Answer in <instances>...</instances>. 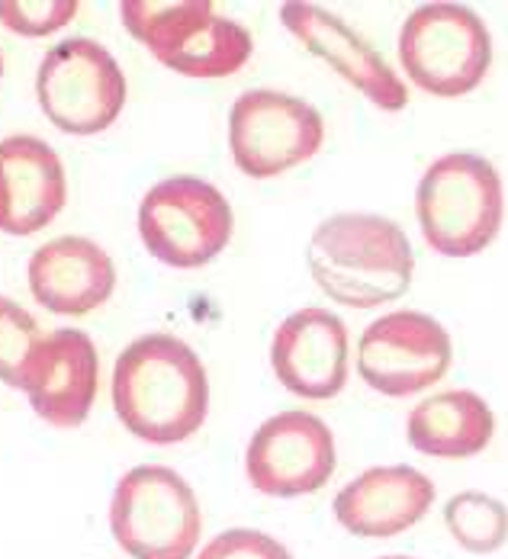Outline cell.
<instances>
[{"label":"cell","instance_id":"cell-5","mask_svg":"<svg viewBox=\"0 0 508 559\" xmlns=\"http://www.w3.org/2000/svg\"><path fill=\"white\" fill-rule=\"evenodd\" d=\"M399 64L422 94L453 100L473 94L493 68V33L463 3H422L399 29Z\"/></svg>","mask_w":508,"mask_h":559},{"label":"cell","instance_id":"cell-16","mask_svg":"<svg viewBox=\"0 0 508 559\" xmlns=\"http://www.w3.org/2000/svg\"><path fill=\"white\" fill-rule=\"evenodd\" d=\"M26 277L43 309L74 319L101 309L116 289L114 258L84 235H61L36 248Z\"/></svg>","mask_w":508,"mask_h":559},{"label":"cell","instance_id":"cell-19","mask_svg":"<svg viewBox=\"0 0 508 559\" xmlns=\"http://www.w3.org/2000/svg\"><path fill=\"white\" fill-rule=\"evenodd\" d=\"M445 527L453 544L473 557H489L508 544V508L506 502L486 492H457L445 504Z\"/></svg>","mask_w":508,"mask_h":559},{"label":"cell","instance_id":"cell-1","mask_svg":"<svg viewBox=\"0 0 508 559\" xmlns=\"http://www.w3.org/2000/svg\"><path fill=\"white\" fill-rule=\"evenodd\" d=\"M114 408L145 444H180L210 415V377L200 354L168 332L135 337L114 367Z\"/></svg>","mask_w":508,"mask_h":559},{"label":"cell","instance_id":"cell-13","mask_svg":"<svg viewBox=\"0 0 508 559\" xmlns=\"http://www.w3.org/2000/svg\"><path fill=\"white\" fill-rule=\"evenodd\" d=\"M271 367L281 386L309 402H329L347 386V325L332 309L290 312L271 337Z\"/></svg>","mask_w":508,"mask_h":559},{"label":"cell","instance_id":"cell-10","mask_svg":"<svg viewBox=\"0 0 508 559\" xmlns=\"http://www.w3.org/2000/svg\"><path fill=\"white\" fill-rule=\"evenodd\" d=\"M451 332L428 312L395 309L374 319L357 344V373L387 399H409L448 377Z\"/></svg>","mask_w":508,"mask_h":559},{"label":"cell","instance_id":"cell-20","mask_svg":"<svg viewBox=\"0 0 508 559\" xmlns=\"http://www.w3.org/2000/svg\"><path fill=\"white\" fill-rule=\"evenodd\" d=\"M43 332L36 319L20 302L0 296V383H7L10 390H23V377Z\"/></svg>","mask_w":508,"mask_h":559},{"label":"cell","instance_id":"cell-3","mask_svg":"<svg viewBox=\"0 0 508 559\" xmlns=\"http://www.w3.org/2000/svg\"><path fill=\"white\" fill-rule=\"evenodd\" d=\"M415 216L432 251L441 258H476L503 231V174L476 152L441 155L418 180Z\"/></svg>","mask_w":508,"mask_h":559},{"label":"cell","instance_id":"cell-7","mask_svg":"<svg viewBox=\"0 0 508 559\" xmlns=\"http://www.w3.org/2000/svg\"><path fill=\"white\" fill-rule=\"evenodd\" d=\"M235 213L220 187L200 177H168L139 203V235L152 258L177 271L216 261L232 241Z\"/></svg>","mask_w":508,"mask_h":559},{"label":"cell","instance_id":"cell-24","mask_svg":"<svg viewBox=\"0 0 508 559\" xmlns=\"http://www.w3.org/2000/svg\"><path fill=\"white\" fill-rule=\"evenodd\" d=\"M380 559H415V557H380Z\"/></svg>","mask_w":508,"mask_h":559},{"label":"cell","instance_id":"cell-12","mask_svg":"<svg viewBox=\"0 0 508 559\" xmlns=\"http://www.w3.org/2000/svg\"><path fill=\"white\" fill-rule=\"evenodd\" d=\"M281 23L309 56L329 64L341 81L361 91V97H367L377 110L402 112L409 107V87L402 74L339 13L319 3L286 0L281 3Z\"/></svg>","mask_w":508,"mask_h":559},{"label":"cell","instance_id":"cell-8","mask_svg":"<svg viewBox=\"0 0 508 559\" xmlns=\"http://www.w3.org/2000/svg\"><path fill=\"white\" fill-rule=\"evenodd\" d=\"M326 145V119L309 100L258 87L228 110V152L251 180H271L306 165Z\"/></svg>","mask_w":508,"mask_h":559},{"label":"cell","instance_id":"cell-15","mask_svg":"<svg viewBox=\"0 0 508 559\" xmlns=\"http://www.w3.org/2000/svg\"><path fill=\"white\" fill-rule=\"evenodd\" d=\"M435 483L405 463L370 466L335 496V521L354 537L387 540L415 527L435 504Z\"/></svg>","mask_w":508,"mask_h":559},{"label":"cell","instance_id":"cell-6","mask_svg":"<svg viewBox=\"0 0 508 559\" xmlns=\"http://www.w3.org/2000/svg\"><path fill=\"white\" fill-rule=\"evenodd\" d=\"M110 531L132 559H190L203 534V508L177 469L142 463L116 483Z\"/></svg>","mask_w":508,"mask_h":559},{"label":"cell","instance_id":"cell-4","mask_svg":"<svg viewBox=\"0 0 508 559\" xmlns=\"http://www.w3.org/2000/svg\"><path fill=\"white\" fill-rule=\"evenodd\" d=\"M119 20L168 71L216 81L255 56L248 26L223 16L210 0H122Z\"/></svg>","mask_w":508,"mask_h":559},{"label":"cell","instance_id":"cell-23","mask_svg":"<svg viewBox=\"0 0 508 559\" xmlns=\"http://www.w3.org/2000/svg\"><path fill=\"white\" fill-rule=\"evenodd\" d=\"M7 219V183H3V170H0V228Z\"/></svg>","mask_w":508,"mask_h":559},{"label":"cell","instance_id":"cell-14","mask_svg":"<svg viewBox=\"0 0 508 559\" xmlns=\"http://www.w3.org/2000/svg\"><path fill=\"white\" fill-rule=\"evenodd\" d=\"M101 390V354L91 335L56 329L36 344L23 392L33 412L52 428H81Z\"/></svg>","mask_w":508,"mask_h":559},{"label":"cell","instance_id":"cell-2","mask_svg":"<svg viewBox=\"0 0 508 559\" xmlns=\"http://www.w3.org/2000/svg\"><path fill=\"white\" fill-rule=\"evenodd\" d=\"M316 286L347 309H377L409 293L415 251L405 228L377 213H335L306 248Z\"/></svg>","mask_w":508,"mask_h":559},{"label":"cell","instance_id":"cell-21","mask_svg":"<svg viewBox=\"0 0 508 559\" xmlns=\"http://www.w3.org/2000/svg\"><path fill=\"white\" fill-rule=\"evenodd\" d=\"M78 0H0V23L26 39H43L78 16Z\"/></svg>","mask_w":508,"mask_h":559},{"label":"cell","instance_id":"cell-9","mask_svg":"<svg viewBox=\"0 0 508 559\" xmlns=\"http://www.w3.org/2000/svg\"><path fill=\"white\" fill-rule=\"evenodd\" d=\"M36 97L56 129L68 135H97L119 119L129 84L119 61L101 43L74 36L43 56Z\"/></svg>","mask_w":508,"mask_h":559},{"label":"cell","instance_id":"cell-11","mask_svg":"<svg viewBox=\"0 0 508 559\" xmlns=\"http://www.w3.org/2000/svg\"><path fill=\"white\" fill-rule=\"evenodd\" d=\"M335 466L339 450L332 428L303 408L271 415L245 450L248 483L271 499H299L326 489Z\"/></svg>","mask_w":508,"mask_h":559},{"label":"cell","instance_id":"cell-22","mask_svg":"<svg viewBox=\"0 0 508 559\" xmlns=\"http://www.w3.org/2000/svg\"><path fill=\"white\" fill-rule=\"evenodd\" d=\"M197 559H293V554L277 537H271L264 531L232 527V531L216 534L210 544H203Z\"/></svg>","mask_w":508,"mask_h":559},{"label":"cell","instance_id":"cell-17","mask_svg":"<svg viewBox=\"0 0 508 559\" xmlns=\"http://www.w3.org/2000/svg\"><path fill=\"white\" fill-rule=\"evenodd\" d=\"M0 170L7 183V235H36L64 210L68 177L49 142L7 135L0 142Z\"/></svg>","mask_w":508,"mask_h":559},{"label":"cell","instance_id":"cell-18","mask_svg":"<svg viewBox=\"0 0 508 559\" xmlns=\"http://www.w3.org/2000/svg\"><path fill=\"white\" fill-rule=\"evenodd\" d=\"M496 412L473 390H445L422 399L405 421L409 444L438 460H470L493 444Z\"/></svg>","mask_w":508,"mask_h":559},{"label":"cell","instance_id":"cell-25","mask_svg":"<svg viewBox=\"0 0 508 559\" xmlns=\"http://www.w3.org/2000/svg\"><path fill=\"white\" fill-rule=\"evenodd\" d=\"M0 78H3V56H0Z\"/></svg>","mask_w":508,"mask_h":559}]
</instances>
